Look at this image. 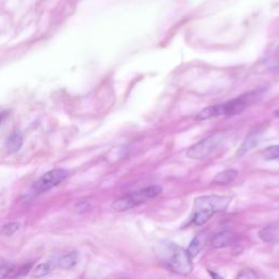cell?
<instances>
[{"mask_svg":"<svg viewBox=\"0 0 279 279\" xmlns=\"http://www.w3.org/2000/svg\"><path fill=\"white\" fill-rule=\"evenodd\" d=\"M263 93L264 90L253 91L250 93H246V94L239 96L232 100H229L227 103L209 106V107L202 109L200 113L196 115L194 119H196L197 121H205L221 116L224 117L233 116V115H237L243 112L246 108L250 107V106L253 105L255 101H258L261 98Z\"/></svg>","mask_w":279,"mask_h":279,"instance_id":"obj_1","label":"cell"},{"mask_svg":"<svg viewBox=\"0 0 279 279\" xmlns=\"http://www.w3.org/2000/svg\"><path fill=\"white\" fill-rule=\"evenodd\" d=\"M232 201L228 196H203L197 197L193 204L192 223L196 226H203L210 220L213 215L227 210Z\"/></svg>","mask_w":279,"mask_h":279,"instance_id":"obj_2","label":"cell"},{"mask_svg":"<svg viewBox=\"0 0 279 279\" xmlns=\"http://www.w3.org/2000/svg\"><path fill=\"white\" fill-rule=\"evenodd\" d=\"M162 262L169 271L178 275L188 276L193 269L192 259L187 250L172 241L162 242Z\"/></svg>","mask_w":279,"mask_h":279,"instance_id":"obj_3","label":"cell"},{"mask_svg":"<svg viewBox=\"0 0 279 279\" xmlns=\"http://www.w3.org/2000/svg\"><path fill=\"white\" fill-rule=\"evenodd\" d=\"M163 189L158 185H152L145 189L139 190L133 193L128 194V196L122 197L113 203V210L117 212H123L133 209V207L144 204L152 198H155L162 193Z\"/></svg>","mask_w":279,"mask_h":279,"instance_id":"obj_4","label":"cell"},{"mask_svg":"<svg viewBox=\"0 0 279 279\" xmlns=\"http://www.w3.org/2000/svg\"><path fill=\"white\" fill-rule=\"evenodd\" d=\"M224 138L220 134L210 135L209 138L203 139L202 141L197 142V144L192 145L188 149L187 155L192 159H205L215 154L217 150L223 145Z\"/></svg>","mask_w":279,"mask_h":279,"instance_id":"obj_5","label":"cell"},{"mask_svg":"<svg viewBox=\"0 0 279 279\" xmlns=\"http://www.w3.org/2000/svg\"><path fill=\"white\" fill-rule=\"evenodd\" d=\"M69 175V171L66 169H54L46 172L34 184V190L37 193L46 192L48 190H51L52 188L57 187L63 181L67 178Z\"/></svg>","mask_w":279,"mask_h":279,"instance_id":"obj_6","label":"cell"},{"mask_svg":"<svg viewBox=\"0 0 279 279\" xmlns=\"http://www.w3.org/2000/svg\"><path fill=\"white\" fill-rule=\"evenodd\" d=\"M262 136V131L261 130H255L253 132L246 136V140L243 141V143L241 144L240 148L238 149V155H243L249 152L253 148H255L256 144L259 143V141Z\"/></svg>","mask_w":279,"mask_h":279,"instance_id":"obj_7","label":"cell"},{"mask_svg":"<svg viewBox=\"0 0 279 279\" xmlns=\"http://www.w3.org/2000/svg\"><path fill=\"white\" fill-rule=\"evenodd\" d=\"M234 241H236V236H234V234L228 231H224L216 234V236L213 238L212 245L213 246L216 247V249H221V247L231 246L232 243H234Z\"/></svg>","mask_w":279,"mask_h":279,"instance_id":"obj_8","label":"cell"},{"mask_svg":"<svg viewBox=\"0 0 279 279\" xmlns=\"http://www.w3.org/2000/svg\"><path fill=\"white\" fill-rule=\"evenodd\" d=\"M238 176V171L234 170V169H227L225 171H221L219 172L218 175H216V177L213 180V183L215 184H229L233 182L234 180H236Z\"/></svg>","mask_w":279,"mask_h":279,"instance_id":"obj_9","label":"cell"},{"mask_svg":"<svg viewBox=\"0 0 279 279\" xmlns=\"http://www.w3.org/2000/svg\"><path fill=\"white\" fill-rule=\"evenodd\" d=\"M78 263L77 252H69V253L61 256L58 261V267L61 269H71Z\"/></svg>","mask_w":279,"mask_h":279,"instance_id":"obj_10","label":"cell"},{"mask_svg":"<svg viewBox=\"0 0 279 279\" xmlns=\"http://www.w3.org/2000/svg\"><path fill=\"white\" fill-rule=\"evenodd\" d=\"M203 246H204V236L198 234V236L193 239L191 243H190V246H188L187 250L188 254L191 256V259L196 258V256L202 251Z\"/></svg>","mask_w":279,"mask_h":279,"instance_id":"obj_11","label":"cell"},{"mask_svg":"<svg viewBox=\"0 0 279 279\" xmlns=\"http://www.w3.org/2000/svg\"><path fill=\"white\" fill-rule=\"evenodd\" d=\"M56 268L55 262H51V261H47L45 263H42L37 265L36 267L34 268L33 271V277L35 278H42L44 276H46L49 274L51 271H54Z\"/></svg>","mask_w":279,"mask_h":279,"instance_id":"obj_12","label":"cell"},{"mask_svg":"<svg viewBox=\"0 0 279 279\" xmlns=\"http://www.w3.org/2000/svg\"><path fill=\"white\" fill-rule=\"evenodd\" d=\"M22 144H23V138H22V135L20 133L16 132V133H13L10 138H9L7 142L8 152L10 154L19 152Z\"/></svg>","mask_w":279,"mask_h":279,"instance_id":"obj_13","label":"cell"},{"mask_svg":"<svg viewBox=\"0 0 279 279\" xmlns=\"http://www.w3.org/2000/svg\"><path fill=\"white\" fill-rule=\"evenodd\" d=\"M260 238L262 239L265 242H271L273 240H275L277 237V229L273 226H267V227H264L261 231L259 232Z\"/></svg>","mask_w":279,"mask_h":279,"instance_id":"obj_14","label":"cell"},{"mask_svg":"<svg viewBox=\"0 0 279 279\" xmlns=\"http://www.w3.org/2000/svg\"><path fill=\"white\" fill-rule=\"evenodd\" d=\"M263 157L267 161L279 159V145H272L263 150Z\"/></svg>","mask_w":279,"mask_h":279,"instance_id":"obj_15","label":"cell"},{"mask_svg":"<svg viewBox=\"0 0 279 279\" xmlns=\"http://www.w3.org/2000/svg\"><path fill=\"white\" fill-rule=\"evenodd\" d=\"M19 229H20L19 223H9L2 226L1 233L4 234V236H12V234H15Z\"/></svg>","mask_w":279,"mask_h":279,"instance_id":"obj_16","label":"cell"},{"mask_svg":"<svg viewBox=\"0 0 279 279\" xmlns=\"http://www.w3.org/2000/svg\"><path fill=\"white\" fill-rule=\"evenodd\" d=\"M237 279H259V277L253 269H243L241 273H239Z\"/></svg>","mask_w":279,"mask_h":279,"instance_id":"obj_17","label":"cell"},{"mask_svg":"<svg viewBox=\"0 0 279 279\" xmlns=\"http://www.w3.org/2000/svg\"><path fill=\"white\" fill-rule=\"evenodd\" d=\"M13 272V266L10 264H1L0 265V279L7 278L10 273Z\"/></svg>","mask_w":279,"mask_h":279,"instance_id":"obj_18","label":"cell"},{"mask_svg":"<svg viewBox=\"0 0 279 279\" xmlns=\"http://www.w3.org/2000/svg\"><path fill=\"white\" fill-rule=\"evenodd\" d=\"M32 265H33L32 263H30L28 265H24V266H22L13 277H21V276L26 275V274H28L29 271L31 269V267H32Z\"/></svg>","mask_w":279,"mask_h":279,"instance_id":"obj_19","label":"cell"},{"mask_svg":"<svg viewBox=\"0 0 279 279\" xmlns=\"http://www.w3.org/2000/svg\"><path fill=\"white\" fill-rule=\"evenodd\" d=\"M210 273V275L212 277V279H224L223 276H220L218 273H216V272H213V271H209Z\"/></svg>","mask_w":279,"mask_h":279,"instance_id":"obj_20","label":"cell"},{"mask_svg":"<svg viewBox=\"0 0 279 279\" xmlns=\"http://www.w3.org/2000/svg\"><path fill=\"white\" fill-rule=\"evenodd\" d=\"M7 115H8L7 112H0V125H1L4 119H6Z\"/></svg>","mask_w":279,"mask_h":279,"instance_id":"obj_21","label":"cell"},{"mask_svg":"<svg viewBox=\"0 0 279 279\" xmlns=\"http://www.w3.org/2000/svg\"><path fill=\"white\" fill-rule=\"evenodd\" d=\"M275 116H276V117H278V118H279V109H278V110H277V112H276V113H275Z\"/></svg>","mask_w":279,"mask_h":279,"instance_id":"obj_22","label":"cell"}]
</instances>
